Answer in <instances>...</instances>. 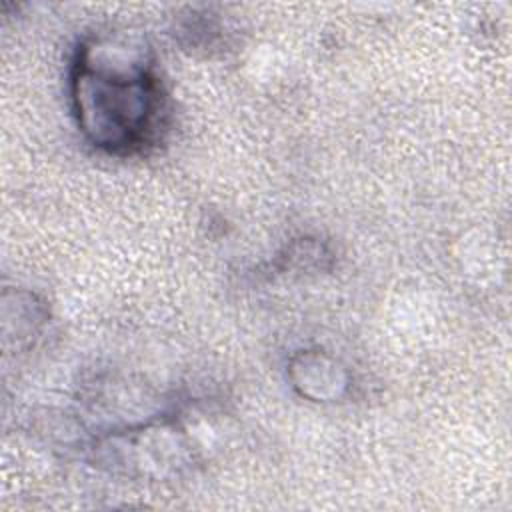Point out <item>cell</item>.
Returning <instances> with one entry per match:
<instances>
[{
	"mask_svg": "<svg viewBox=\"0 0 512 512\" xmlns=\"http://www.w3.org/2000/svg\"><path fill=\"white\" fill-rule=\"evenodd\" d=\"M70 104L78 130L94 148L114 156L142 152L164 114L150 50L118 34L84 38L70 66Z\"/></svg>",
	"mask_w": 512,
	"mask_h": 512,
	"instance_id": "cell-1",
	"label": "cell"
},
{
	"mask_svg": "<svg viewBox=\"0 0 512 512\" xmlns=\"http://www.w3.org/2000/svg\"><path fill=\"white\" fill-rule=\"evenodd\" d=\"M186 430L172 420L118 430L98 442L96 454L114 470L140 476H166L192 460Z\"/></svg>",
	"mask_w": 512,
	"mask_h": 512,
	"instance_id": "cell-2",
	"label": "cell"
},
{
	"mask_svg": "<svg viewBox=\"0 0 512 512\" xmlns=\"http://www.w3.org/2000/svg\"><path fill=\"white\" fill-rule=\"evenodd\" d=\"M292 388L312 402H336L350 388L348 368L322 350H300L288 362Z\"/></svg>",
	"mask_w": 512,
	"mask_h": 512,
	"instance_id": "cell-3",
	"label": "cell"
}]
</instances>
